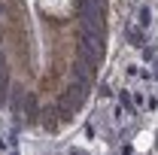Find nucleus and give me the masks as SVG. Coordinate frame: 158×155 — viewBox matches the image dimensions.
Wrapping results in <instances>:
<instances>
[{
	"instance_id": "nucleus-1",
	"label": "nucleus",
	"mask_w": 158,
	"mask_h": 155,
	"mask_svg": "<svg viewBox=\"0 0 158 155\" xmlns=\"http://www.w3.org/2000/svg\"><path fill=\"white\" fill-rule=\"evenodd\" d=\"M125 37L131 40L134 49H146V31L140 27L137 21H128V24H125Z\"/></svg>"
},
{
	"instance_id": "nucleus-4",
	"label": "nucleus",
	"mask_w": 158,
	"mask_h": 155,
	"mask_svg": "<svg viewBox=\"0 0 158 155\" xmlns=\"http://www.w3.org/2000/svg\"><path fill=\"white\" fill-rule=\"evenodd\" d=\"M137 24L143 27V31L152 24V9H149V6H140V9H137Z\"/></svg>"
},
{
	"instance_id": "nucleus-6",
	"label": "nucleus",
	"mask_w": 158,
	"mask_h": 155,
	"mask_svg": "<svg viewBox=\"0 0 158 155\" xmlns=\"http://www.w3.org/2000/svg\"><path fill=\"white\" fill-rule=\"evenodd\" d=\"M34 110H37V100L27 94V97H24V113H34Z\"/></svg>"
},
{
	"instance_id": "nucleus-5",
	"label": "nucleus",
	"mask_w": 158,
	"mask_h": 155,
	"mask_svg": "<svg viewBox=\"0 0 158 155\" xmlns=\"http://www.w3.org/2000/svg\"><path fill=\"white\" fill-rule=\"evenodd\" d=\"M70 73H73V79H76L79 85H85V88H88V73H85V64H76Z\"/></svg>"
},
{
	"instance_id": "nucleus-7",
	"label": "nucleus",
	"mask_w": 158,
	"mask_h": 155,
	"mask_svg": "<svg viewBox=\"0 0 158 155\" xmlns=\"http://www.w3.org/2000/svg\"><path fill=\"white\" fill-rule=\"evenodd\" d=\"M0 149H6V140H3V137H0Z\"/></svg>"
},
{
	"instance_id": "nucleus-2",
	"label": "nucleus",
	"mask_w": 158,
	"mask_h": 155,
	"mask_svg": "<svg viewBox=\"0 0 158 155\" xmlns=\"http://www.w3.org/2000/svg\"><path fill=\"white\" fill-rule=\"evenodd\" d=\"M79 58L88 61V64H98V61H100V46H98V43H85V40H79Z\"/></svg>"
},
{
	"instance_id": "nucleus-3",
	"label": "nucleus",
	"mask_w": 158,
	"mask_h": 155,
	"mask_svg": "<svg viewBox=\"0 0 158 155\" xmlns=\"http://www.w3.org/2000/svg\"><path fill=\"white\" fill-rule=\"evenodd\" d=\"M0 103H3V107L9 103V76H6L3 67H0Z\"/></svg>"
}]
</instances>
